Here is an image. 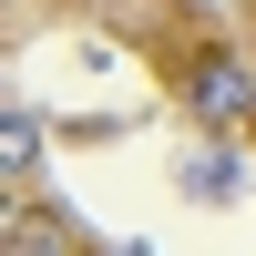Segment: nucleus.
<instances>
[{"mask_svg": "<svg viewBox=\"0 0 256 256\" xmlns=\"http://www.w3.org/2000/svg\"><path fill=\"white\" fill-rule=\"evenodd\" d=\"M184 102H195V123L205 134H256V72H246V52L236 41H205L195 62H184Z\"/></svg>", "mask_w": 256, "mask_h": 256, "instance_id": "1", "label": "nucleus"}, {"mask_svg": "<svg viewBox=\"0 0 256 256\" xmlns=\"http://www.w3.org/2000/svg\"><path fill=\"white\" fill-rule=\"evenodd\" d=\"M184 195H236V154H195L184 164Z\"/></svg>", "mask_w": 256, "mask_h": 256, "instance_id": "2", "label": "nucleus"}, {"mask_svg": "<svg viewBox=\"0 0 256 256\" xmlns=\"http://www.w3.org/2000/svg\"><path fill=\"white\" fill-rule=\"evenodd\" d=\"M0 154H10V174H31V154H41V123H31V102H10V144H0Z\"/></svg>", "mask_w": 256, "mask_h": 256, "instance_id": "3", "label": "nucleus"}]
</instances>
